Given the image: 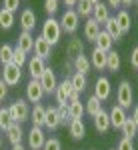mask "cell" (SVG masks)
<instances>
[{
    "label": "cell",
    "instance_id": "44dd1931",
    "mask_svg": "<svg viewBox=\"0 0 138 150\" xmlns=\"http://www.w3.org/2000/svg\"><path fill=\"white\" fill-rule=\"evenodd\" d=\"M16 48H20L22 52H32V48H34V38H32V32H20L18 38H16Z\"/></svg>",
    "mask_w": 138,
    "mask_h": 150
},
{
    "label": "cell",
    "instance_id": "db71d44e",
    "mask_svg": "<svg viewBox=\"0 0 138 150\" xmlns=\"http://www.w3.org/2000/svg\"><path fill=\"white\" fill-rule=\"evenodd\" d=\"M88 2H90L92 6H94V4H96V2H100V0H88Z\"/></svg>",
    "mask_w": 138,
    "mask_h": 150
},
{
    "label": "cell",
    "instance_id": "d6986e66",
    "mask_svg": "<svg viewBox=\"0 0 138 150\" xmlns=\"http://www.w3.org/2000/svg\"><path fill=\"white\" fill-rule=\"evenodd\" d=\"M92 18L98 24H104L110 18V10H108V6H106V2H96V4L92 6Z\"/></svg>",
    "mask_w": 138,
    "mask_h": 150
},
{
    "label": "cell",
    "instance_id": "4fadbf2b",
    "mask_svg": "<svg viewBox=\"0 0 138 150\" xmlns=\"http://www.w3.org/2000/svg\"><path fill=\"white\" fill-rule=\"evenodd\" d=\"M44 128L54 132L60 128V116H58V106H48L46 108V116H44Z\"/></svg>",
    "mask_w": 138,
    "mask_h": 150
},
{
    "label": "cell",
    "instance_id": "8992f818",
    "mask_svg": "<svg viewBox=\"0 0 138 150\" xmlns=\"http://www.w3.org/2000/svg\"><path fill=\"white\" fill-rule=\"evenodd\" d=\"M38 80H40V86H42L44 94H54V90H56V86H58V78H56V72L52 68L46 66Z\"/></svg>",
    "mask_w": 138,
    "mask_h": 150
},
{
    "label": "cell",
    "instance_id": "83f0119b",
    "mask_svg": "<svg viewBox=\"0 0 138 150\" xmlns=\"http://www.w3.org/2000/svg\"><path fill=\"white\" fill-rule=\"evenodd\" d=\"M70 82H72V88H74L76 92H80V94L88 88V76H86V74H80V72H74V74L70 76Z\"/></svg>",
    "mask_w": 138,
    "mask_h": 150
},
{
    "label": "cell",
    "instance_id": "9f6ffc18",
    "mask_svg": "<svg viewBox=\"0 0 138 150\" xmlns=\"http://www.w3.org/2000/svg\"><path fill=\"white\" fill-rule=\"evenodd\" d=\"M136 10H138V0H136Z\"/></svg>",
    "mask_w": 138,
    "mask_h": 150
},
{
    "label": "cell",
    "instance_id": "6da1fadb",
    "mask_svg": "<svg viewBox=\"0 0 138 150\" xmlns=\"http://www.w3.org/2000/svg\"><path fill=\"white\" fill-rule=\"evenodd\" d=\"M40 36L44 38L50 46H56L62 38V28H60V22H58L54 16H48L44 22H42V28H40Z\"/></svg>",
    "mask_w": 138,
    "mask_h": 150
},
{
    "label": "cell",
    "instance_id": "11a10c76",
    "mask_svg": "<svg viewBox=\"0 0 138 150\" xmlns=\"http://www.w3.org/2000/svg\"><path fill=\"white\" fill-rule=\"evenodd\" d=\"M0 150H2V136H0Z\"/></svg>",
    "mask_w": 138,
    "mask_h": 150
},
{
    "label": "cell",
    "instance_id": "d590c367",
    "mask_svg": "<svg viewBox=\"0 0 138 150\" xmlns=\"http://www.w3.org/2000/svg\"><path fill=\"white\" fill-rule=\"evenodd\" d=\"M26 62H28V54L22 52L20 48H14V52H12V64L18 66V68H24Z\"/></svg>",
    "mask_w": 138,
    "mask_h": 150
},
{
    "label": "cell",
    "instance_id": "7402d4cb",
    "mask_svg": "<svg viewBox=\"0 0 138 150\" xmlns=\"http://www.w3.org/2000/svg\"><path fill=\"white\" fill-rule=\"evenodd\" d=\"M106 54L108 52H102L98 48H92L90 52V66L96 70H106Z\"/></svg>",
    "mask_w": 138,
    "mask_h": 150
},
{
    "label": "cell",
    "instance_id": "603a6c76",
    "mask_svg": "<svg viewBox=\"0 0 138 150\" xmlns=\"http://www.w3.org/2000/svg\"><path fill=\"white\" fill-rule=\"evenodd\" d=\"M114 18H116V24H118V28H120L122 34L130 32V28H132V16H130V12L128 10H120Z\"/></svg>",
    "mask_w": 138,
    "mask_h": 150
},
{
    "label": "cell",
    "instance_id": "f1b7e54d",
    "mask_svg": "<svg viewBox=\"0 0 138 150\" xmlns=\"http://www.w3.org/2000/svg\"><path fill=\"white\" fill-rule=\"evenodd\" d=\"M84 52V42H82L80 38H70V42L66 44V54H68V58H74L78 56V54H82Z\"/></svg>",
    "mask_w": 138,
    "mask_h": 150
},
{
    "label": "cell",
    "instance_id": "e0dca14e",
    "mask_svg": "<svg viewBox=\"0 0 138 150\" xmlns=\"http://www.w3.org/2000/svg\"><path fill=\"white\" fill-rule=\"evenodd\" d=\"M92 120H94V128H96V132L106 134V132L110 130V118H108V110H100V112L94 116Z\"/></svg>",
    "mask_w": 138,
    "mask_h": 150
},
{
    "label": "cell",
    "instance_id": "8fae6325",
    "mask_svg": "<svg viewBox=\"0 0 138 150\" xmlns=\"http://www.w3.org/2000/svg\"><path fill=\"white\" fill-rule=\"evenodd\" d=\"M74 88H72V82L70 78H64L62 82H58L56 90H54V98H56L58 106H64V104H68V96Z\"/></svg>",
    "mask_w": 138,
    "mask_h": 150
},
{
    "label": "cell",
    "instance_id": "bcb514c9",
    "mask_svg": "<svg viewBox=\"0 0 138 150\" xmlns=\"http://www.w3.org/2000/svg\"><path fill=\"white\" fill-rule=\"evenodd\" d=\"M78 100H80V92L72 90V92H70V96H68V104L70 102H78Z\"/></svg>",
    "mask_w": 138,
    "mask_h": 150
},
{
    "label": "cell",
    "instance_id": "7c38bea8",
    "mask_svg": "<svg viewBox=\"0 0 138 150\" xmlns=\"http://www.w3.org/2000/svg\"><path fill=\"white\" fill-rule=\"evenodd\" d=\"M18 22H20V28L24 32H34L36 28V14L32 8H24L18 16Z\"/></svg>",
    "mask_w": 138,
    "mask_h": 150
},
{
    "label": "cell",
    "instance_id": "52a82bcc",
    "mask_svg": "<svg viewBox=\"0 0 138 150\" xmlns=\"http://www.w3.org/2000/svg\"><path fill=\"white\" fill-rule=\"evenodd\" d=\"M44 96H46V94H44V90H42V86H40V80L30 78V82L26 84V102L40 104Z\"/></svg>",
    "mask_w": 138,
    "mask_h": 150
},
{
    "label": "cell",
    "instance_id": "836d02e7",
    "mask_svg": "<svg viewBox=\"0 0 138 150\" xmlns=\"http://www.w3.org/2000/svg\"><path fill=\"white\" fill-rule=\"evenodd\" d=\"M12 122H14V120L10 118L8 106H0V130H2V132H6V130L12 126Z\"/></svg>",
    "mask_w": 138,
    "mask_h": 150
},
{
    "label": "cell",
    "instance_id": "f6af8a7d",
    "mask_svg": "<svg viewBox=\"0 0 138 150\" xmlns=\"http://www.w3.org/2000/svg\"><path fill=\"white\" fill-rule=\"evenodd\" d=\"M130 66L138 70V46L134 48V50H132V54H130Z\"/></svg>",
    "mask_w": 138,
    "mask_h": 150
},
{
    "label": "cell",
    "instance_id": "cb8c5ba5",
    "mask_svg": "<svg viewBox=\"0 0 138 150\" xmlns=\"http://www.w3.org/2000/svg\"><path fill=\"white\" fill-rule=\"evenodd\" d=\"M72 64H74V70H76V72L86 74V76H88V72H90V68H92V66H90V58L86 56L84 52L72 58Z\"/></svg>",
    "mask_w": 138,
    "mask_h": 150
},
{
    "label": "cell",
    "instance_id": "277c9868",
    "mask_svg": "<svg viewBox=\"0 0 138 150\" xmlns=\"http://www.w3.org/2000/svg\"><path fill=\"white\" fill-rule=\"evenodd\" d=\"M116 104L122 106L124 110L134 104V90H132L130 80H122L118 84V88H116Z\"/></svg>",
    "mask_w": 138,
    "mask_h": 150
},
{
    "label": "cell",
    "instance_id": "8d00e7d4",
    "mask_svg": "<svg viewBox=\"0 0 138 150\" xmlns=\"http://www.w3.org/2000/svg\"><path fill=\"white\" fill-rule=\"evenodd\" d=\"M12 52H14V46H10V44H2L0 46V64L2 66L12 62Z\"/></svg>",
    "mask_w": 138,
    "mask_h": 150
},
{
    "label": "cell",
    "instance_id": "f907efd6",
    "mask_svg": "<svg viewBox=\"0 0 138 150\" xmlns=\"http://www.w3.org/2000/svg\"><path fill=\"white\" fill-rule=\"evenodd\" d=\"M64 4H66V8H74L76 4H78V0H62Z\"/></svg>",
    "mask_w": 138,
    "mask_h": 150
},
{
    "label": "cell",
    "instance_id": "5b68a950",
    "mask_svg": "<svg viewBox=\"0 0 138 150\" xmlns=\"http://www.w3.org/2000/svg\"><path fill=\"white\" fill-rule=\"evenodd\" d=\"M2 80L6 82V86L10 88V86H16V84H20L22 80V68H18V66H14V64H6V66H2Z\"/></svg>",
    "mask_w": 138,
    "mask_h": 150
},
{
    "label": "cell",
    "instance_id": "7dc6e473",
    "mask_svg": "<svg viewBox=\"0 0 138 150\" xmlns=\"http://www.w3.org/2000/svg\"><path fill=\"white\" fill-rule=\"evenodd\" d=\"M64 70H66V72H72V70H74V64H72V58H66V60H64Z\"/></svg>",
    "mask_w": 138,
    "mask_h": 150
},
{
    "label": "cell",
    "instance_id": "b9f144b4",
    "mask_svg": "<svg viewBox=\"0 0 138 150\" xmlns=\"http://www.w3.org/2000/svg\"><path fill=\"white\" fill-rule=\"evenodd\" d=\"M116 150H134V140L122 136L120 142H118V146H116Z\"/></svg>",
    "mask_w": 138,
    "mask_h": 150
},
{
    "label": "cell",
    "instance_id": "f546056e",
    "mask_svg": "<svg viewBox=\"0 0 138 150\" xmlns=\"http://www.w3.org/2000/svg\"><path fill=\"white\" fill-rule=\"evenodd\" d=\"M104 30L110 34V38L114 40V42H118V40H122V32H120V28H118V24H116V18H108L106 22H104Z\"/></svg>",
    "mask_w": 138,
    "mask_h": 150
},
{
    "label": "cell",
    "instance_id": "e575fe53",
    "mask_svg": "<svg viewBox=\"0 0 138 150\" xmlns=\"http://www.w3.org/2000/svg\"><path fill=\"white\" fill-rule=\"evenodd\" d=\"M74 10H76V14L82 16V18H90L92 16V4L88 0H78V4L74 6Z\"/></svg>",
    "mask_w": 138,
    "mask_h": 150
},
{
    "label": "cell",
    "instance_id": "c3c4849f",
    "mask_svg": "<svg viewBox=\"0 0 138 150\" xmlns=\"http://www.w3.org/2000/svg\"><path fill=\"white\" fill-rule=\"evenodd\" d=\"M106 6H108V8H110V6H112V8H120L122 4H120V0H106Z\"/></svg>",
    "mask_w": 138,
    "mask_h": 150
},
{
    "label": "cell",
    "instance_id": "d4e9b609",
    "mask_svg": "<svg viewBox=\"0 0 138 150\" xmlns=\"http://www.w3.org/2000/svg\"><path fill=\"white\" fill-rule=\"evenodd\" d=\"M102 28H100V24L96 22L94 18H86V22H84V38L86 40H90V42H94V38L98 36V32H100Z\"/></svg>",
    "mask_w": 138,
    "mask_h": 150
},
{
    "label": "cell",
    "instance_id": "ac0fdd59",
    "mask_svg": "<svg viewBox=\"0 0 138 150\" xmlns=\"http://www.w3.org/2000/svg\"><path fill=\"white\" fill-rule=\"evenodd\" d=\"M68 132L74 140H82L86 136V124H84V120L82 118H74L68 124Z\"/></svg>",
    "mask_w": 138,
    "mask_h": 150
},
{
    "label": "cell",
    "instance_id": "816d5d0a",
    "mask_svg": "<svg viewBox=\"0 0 138 150\" xmlns=\"http://www.w3.org/2000/svg\"><path fill=\"white\" fill-rule=\"evenodd\" d=\"M134 2H136V0H120V4H122V6H132Z\"/></svg>",
    "mask_w": 138,
    "mask_h": 150
},
{
    "label": "cell",
    "instance_id": "d6a6232c",
    "mask_svg": "<svg viewBox=\"0 0 138 150\" xmlns=\"http://www.w3.org/2000/svg\"><path fill=\"white\" fill-rule=\"evenodd\" d=\"M120 132L124 134V138H132V140H134V136L138 134V126L134 124V120H132L130 116L124 120V124H122V128H120Z\"/></svg>",
    "mask_w": 138,
    "mask_h": 150
},
{
    "label": "cell",
    "instance_id": "60d3db41",
    "mask_svg": "<svg viewBox=\"0 0 138 150\" xmlns=\"http://www.w3.org/2000/svg\"><path fill=\"white\" fill-rule=\"evenodd\" d=\"M42 150H62V144H60V140L56 136H52V138H46Z\"/></svg>",
    "mask_w": 138,
    "mask_h": 150
},
{
    "label": "cell",
    "instance_id": "2e32d148",
    "mask_svg": "<svg viewBox=\"0 0 138 150\" xmlns=\"http://www.w3.org/2000/svg\"><path fill=\"white\" fill-rule=\"evenodd\" d=\"M6 134V138L10 142L12 146H16V144H22V138H24V130H22V124H18V122H12V126L4 132Z\"/></svg>",
    "mask_w": 138,
    "mask_h": 150
},
{
    "label": "cell",
    "instance_id": "ee69618b",
    "mask_svg": "<svg viewBox=\"0 0 138 150\" xmlns=\"http://www.w3.org/2000/svg\"><path fill=\"white\" fill-rule=\"evenodd\" d=\"M8 90H10V88L6 86V82L0 78V102H4V100L8 98Z\"/></svg>",
    "mask_w": 138,
    "mask_h": 150
},
{
    "label": "cell",
    "instance_id": "681fc988",
    "mask_svg": "<svg viewBox=\"0 0 138 150\" xmlns=\"http://www.w3.org/2000/svg\"><path fill=\"white\" fill-rule=\"evenodd\" d=\"M130 118L134 120V124H136V126H138V104H136V106H134V110H132V116H130Z\"/></svg>",
    "mask_w": 138,
    "mask_h": 150
},
{
    "label": "cell",
    "instance_id": "9a60e30c",
    "mask_svg": "<svg viewBox=\"0 0 138 150\" xmlns=\"http://www.w3.org/2000/svg\"><path fill=\"white\" fill-rule=\"evenodd\" d=\"M26 68H28V74H30V78H40V74L44 72L46 68V62L42 60V58H38V56H32L28 62H26Z\"/></svg>",
    "mask_w": 138,
    "mask_h": 150
},
{
    "label": "cell",
    "instance_id": "f5cc1de1",
    "mask_svg": "<svg viewBox=\"0 0 138 150\" xmlns=\"http://www.w3.org/2000/svg\"><path fill=\"white\" fill-rule=\"evenodd\" d=\"M12 150H26V148H24L22 144H16V146H12Z\"/></svg>",
    "mask_w": 138,
    "mask_h": 150
},
{
    "label": "cell",
    "instance_id": "4316f807",
    "mask_svg": "<svg viewBox=\"0 0 138 150\" xmlns=\"http://www.w3.org/2000/svg\"><path fill=\"white\" fill-rule=\"evenodd\" d=\"M120 66H122L120 54H118L116 50H110V52L106 54V70H108V72H118Z\"/></svg>",
    "mask_w": 138,
    "mask_h": 150
},
{
    "label": "cell",
    "instance_id": "30bf717a",
    "mask_svg": "<svg viewBox=\"0 0 138 150\" xmlns=\"http://www.w3.org/2000/svg\"><path fill=\"white\" fill-rule=\"evenodd\" d=\"M108 118H110V128L120 130L122 124H124V120L128 118V114H126V110H124L122 106L112 104V106H110V110H108Z\"/></svg>",
    "mask_w": 138,
    "mask_h": 150
},
{
    "label": "cell",
    "instance_id": "680465c9",
    "mask_svg": "<svg viewBox=\"0 0 138 150\" xmlns=\"http://www.w3.org/2000/svg\"><path fill=\"white\" fill-rule=\"evenodd\" d=\"M114 150H116V148H114Z\"/></svg>",
    "mask_w": 138,
    "mask_h": 150
},
{
    "label": "cell",
    "instance_id": "ab89813d",
    "mask_svg": "<svg viewBox=\"0 0 138 150\" xmlns=\"http://www.w3.org/2000/svg\"><path fill=\"white\" fill-rule=\"evenodd\" d=\"M58 4H60V0H44V10H46V14H48V16H54V14L58 12V8H60Z\"/></svg>",
    "mask_w": 138,
    "mask_h": 150
},
{
    "label": "cell",
    "instance_id": "6f0895ef",
    "mask_svg": "<svg viewBox=\"0 0 138 150\" xmlns=\"http://www.w3.org/2000/svg\"><path fill=\"white\" fill-rule=\"evenodd\" d=\"M136 72H138V70H136Z\"/></svg>",
    "mask_w": 138,
    "mask_h": 150
},
{
    "label": "cell",
    "instance_id": "ba28073f",
    "mask_svg": "<svg viewBox=\"0 0 138 150\" xmlns=\"http://www.w3.org/2000/svg\"><path fill=\"white\" fill-rule=\"evenodd\" d=\"M44 142H46L44 128L30 126V130H28V148H30V150H42Z\"/></svg>",
    "mask_w": 138,
    "mask_h": 150
},
{
    "label": "cell",
    "instance_id": "1f68e13d",
    "mask_svg": "<svg viewBox=\"0 0 138 150\" xmlns=\"http://www.w3.org/2000/svg\"><path fill=\"white\" fill-rule=\"evenodd\" d=\"M84 110H86V112H88V114L94 118V116L102 110V102H100V100H98V98L92 94V96H88V100L84 102Z\"/></svg>",
    "mask_w": 138,
    "mask_h": 150
},
{
    "label": "cell",
    "instance_id": "74e56055",
    "mask_svg": "<svg viewBox=\"0 0 138 150\" xmlns=\"http://www.w3.org/2000/svg\"><path fill=\"white\" fill-rule=\"evenodd\" d=\"M68 112H70V116H72V120H74V118H82L86 110H84V104L78 100V102H70L68 104Z\"/></svg>",
    "mask_w": 138,
    "mask_h": 150
},
{
    "label": "cell",
    "instance_id": "7bdbcfd3",
    "mask_svg": "<svg viewBox=\"0 0 138 150\" xmlns=\"http://www.w3.org/2000/svg\"><path fill=\"white\" fill-rule=\"evenodd\" d=\"M2 8H6V10H10V12H16L20 8V0H2Z\"/></svg>",
    "mask_w": 138,
    "mask_h": 150
},
{
    "label": "cell",
    "instance_id": "4dcf8cb0",
    "mask_svg": "<svg viewBox=\"0 0 138 150\" xmlns=\"http://www.w3.org/2000/svg\"><path fill=\"white\" fill-rule=\"evenodd\" d=\"M16 22V16H14V12L6 10V8H0V28L2 30H10L12 26Z\"/></svg>",
    "mask_w": 138,
    "mask_h": 150
},
{
    "label": "cell",
    "instance_id": "f35d334b",
    "mask_svg": "<svg viewBox=\"0 0 138 150\" xmlns=\"http://www.w3.org/2000/svg\"><path fill=\"white\" fill-rule=\"evenodd\" d=\"M58 116H60V126H68L70 122H72V116L68 112V104L58 106Z\"/></svg>",
    "mask_w": 138,
    "mask_h": 150
},
{
    "label": "cell",
    "instance_id": "3957f363",
    "mask_svg": "<svg viewBox=\"0 0 138 150\" xmlns=\"http://www.w3.org/2000/svg\"><path fill=\"white\" fill-rule=\"evenodd\" d=\"M60 28H62V32H66V34L74 36L76 34V30H78V26H80V16L76 14L74 8H66V10L62 12V16H60Z\"/></svg>",
    "mask_w": 138,
    "mask_h": 150
},
{
    "label": "cell",
    "instance_id": "7a4b0ae2",
    "mask_svg": "<svg viewBox=\"0 0 138 150\" xmlns=\"http://www.w3.org/2000/svg\"><path fill=\"white\" fill-rule=\"evenodd\" d=\"M8 112H10V118L14 122L22 124L26 120H30V104L26 102V98H16L8 106Z\"/></svg>",
    "mask_w": 138,
    "mask_h": 150
},
{
    "label": "cell",
    "instance_id": "ffe728a7",
    "mask_svg": "<svg viewBox=\"0 0 138 150\" xmlns=\"http://www.w3.org/2000/svg\"><path fill=\"white\" fill-rule=\"evenodd\" d=\"M112 38H110V34L106 32V30H100L98 32V36L94 38V48H98V50H102V52H110L112 50Z\"/></svg>",
    "mask_w": 138,
    "mask_h": 150
},
{
    "label": "cell",
    "instance_id": "484cf974",
    "mask_svg": "<svg viewBox=\"0 0 138 150\" xmlns=\"http://www.w3.org/2000/svg\"><path fill=\"white\" fill-rule=\"evenodd\" d=\"M44 116H46V108L40 104H34V108L30 110V120H32V126H40L44 128Z\"/></svg>",
    "mask_w": 138,
    "mask_h": 150
},
{
    "label": "cell",
    "instance_id": "5bb4252c",
    "mask_svg": "<svg viewBox=\"0 0 138 150\" xmlns=\"http://www.w3.org/2000/svg\"><path fill=\"white\" fill-rule=\"evenodd\" d=\"M34 56H38V58H42V60H46V58H50V54H52V46L46 42L42 36L38 34L34 38Z\"/></svg>",
    "mask_w": 138,
    "mask_h": 150
},
{
    "label": "cell",
    "instance_id": "9c48e42d",
    "mask_svg": "<svg viewBox=\"0 0 138 150\" xmlns=\"http://www.w3.org/2000/svg\"><path fill=\"white\" fill-rule=\"evenodd\" d=\"M110 94H112V84H110V80L106 76H98L96 82H94V96L100 102H104V100L110 98Z\"/></svg>",
    "mask_w": 138,
    "mask_h": 150
}]
</instances>
